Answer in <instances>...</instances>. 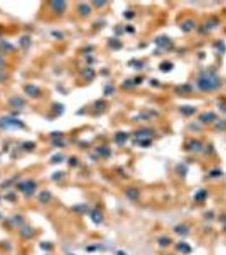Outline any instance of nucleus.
Returning <instances> with one entry per match:
<instances>
[{
    "instance_id": "f257e3e1",
    "label": "nucleus",
    "mask_w": 226,
    "mask_h": 255,
    "mask_svg": "<svg viewBox=\"0 0 226 255\" xmlns=\"http://www.w3.org/2000/svg\"><path fill=\"white\" fill-rule=\"evenodd\" d=\"M219 80L212 75H206L201 77L198 81V86L202 90H212L219 86Z\"/></svg>"
},
{
    "instance_id": "f03ea898",
    "label": "nucleus",
    "mask_w": 226,
    "mask_h": 255,
    "mask_svg": "<svg viewBox=\"0 0 226 255\" xmlns=\"http://www.w3.org/2000/svg\"><path fill=\"white\" fill-rule=\"evenodd\" d=\"M24 127V124L20 120L14 117H4L0 118V128L7 130L20 129Z\"/></svg>"
},
{
    "instance_id": "7ed1b4c3",
    "label": "nucleus",
    "mask_w": 226,
    "mask_h": 255,
    "mask_svg": "<svg viewBox=\"0 0 226 255\" xmlns=\"http://www.w3.org/2000/svg\"><path fill=\"white\" fill-rule=\"evenodd\" d=\"M19 188L21 189L22 191H24L25 193L31 194L36 189V185L34 182L29 180V181H26L24 183L21 184L19 186Z\"/></svg>"
},
{
    "instance_id": "20e7f679",
    "label": "nucleus",
    "mask_w": 226,
    "mask_h": 255,
    "mask_svg": "<svg viewBox=\"0 0 226 255\" xmlns=\"http://www.w3.org/2000/svg\"><path fill=\"white\" fill-rule=\"evenodd\" d=\"M24 90H25L26 94L31 97H38V95H40V94H41L40 90H39L37 86L32 85V84L27 85V86L25 87Z\"/></svg>"
},
{
    "instance_id": "39448f33",
    "label": "nucleus",
    "mask_w": 226,
    "mask_h": 255,
    "mask_svg": "<svg viewBox=\"0 0 226 255\" xmlns=\"http://www.w3.org/2000/svg\"><path fill=\"white\" fill-rule=\"evenodd\" d=\"M50 4H51L52 8L55 9L56 12H58V13L63 12V11L66 9V2H65V1H62V0L51 1V2H50Z\"/></svg>"
},
{
    "instance_id": "423d86ee",
    "label": "nucleus",
    "mask_w": 226,
    "mask_h": 255,
    "mask_svg": "<svg viewBox=\"0 0 226 255\" xmlns=\"http://www.w3.org/2000/svg\"><path fill=\"white\" fill-rule=\"evenodd\" d=\"M9 103L11 106L15 107V108H22L25 105V101L23 99L20 97H12L9 99Z\"/></svg>"
},
{
    "instance_id": "0eeeda50",
    "label": "nucleus",
    "mask_w": 226,
    "mask_h": 255,
    "mask_svg": "<svg viewBox=\"0 0 226 255\" xmlns=\"http://www.w3.org/2000/svg\"><path fill=\"white\" fill-rule=\"evenodd\" d=\"M0 49L4 53H10L14 49V47L9 43L6 41H3L0 43Z\"/></svg>"
},
{
    "instance_id": "6e6552de",
    "label": "nucleus",
    "mask_w": 226,
    "mask_h": 255,
    "mask_svg": "<svg viewBox=\"0 0 226 255\" xmlns=\"http://www.w3.org/2000/svg\"><path fill=\"white\" fill-rule=\"evenodd\" d=\"M156 43H157L158 46L160 47H162V48H168L169 46H171V43H170V40L166 38V37H163V38H158L156 40Z\"/></svg>"
},
{
    "instance_id": "1a4fd4ad",
    "label": "nucleus",
    "mask_w": 226,
    "mask_h": 255,
    "mask_svg": "<svg viewBox=\"0 0 226 255\" xmlns=\"http://www.w3.org/2000/svg\"><path fill=\"white\" fill-rule=\"evenodd\" d=\"M127 139H128V134L126 133H123V132H120L116 135L115 140H116L117 144H118V145H123V144L125 143Z\"/></svg>"
},
{
    "instance_id": "9d476101",
    "label": "nucleus",
    "mask_w": 226,
    "mask_h": 255,
    "mask_svg": "<svg viewBox=\"0 0 226 255\" xmlns=\"http://www.w3.org/2000/svg\"><path fill=\"white\" fill-rule=\"evenodd\" d=\"M91 218L95 223H100L102 220V214L99 210H95L91 214Z\"/></svg>"
},
{
    "instance_id": "9b49d317",
    "label": "nucleus",
    "mask_w": 226,
    "mask_h": 255,
    "mask_svg": "<svg viewBox=\"0 0 226 255\" xmlns=\"http://www.w3.org/2000/svg\"><path fill=\"white\" fill-rule=\"evenodd\" d=\"M20 44L23 48H27L31 44V38L28 36H24L20 39Z\"/></svg>"
},
{
    "instance_id": "f8f14e48",
    "label": "nucleus",
    "mask_w": 226,
    "mask_h": 255,
    "mask_svg": "<svg viewBox=\"0 0 226 255\" xmlns=\"http://www.w3.org/2000/svg\"><path fill=\"white\" fill-rule=\"evenodd\" d=\"M78 12L82 15H87L90 13V7L85 4H80L78 6Z\"/></svg>"
},
{
    "instance_id": "ddd939ff",
    "label": "nucleus",
    "mask_w": 226,
    "mask_h": 255,
    "mask_svg": "<svg viewBox=\"0 0 226 255\" xmlns=\"http://www.w3.org/2000/svg\"><path fill=\"white\" fill-rule=\"evenodd\" d=\"M38 198H39V200L41 201L42 202H47L51 198V194L49 193L48 191H42L40 193Z\"/></svg>"
},
{
    "instance_id": "4468645a",
    "label": "nucleus",
    "mask_w": 226,
    "mask_h": 255,
    "mask_svg": "<svg viewBox=\"0 0 226 255\" xmlns=\"http://www.w3.org/2000/svg\"><path fill=\"white\" fill-rule=\"evenodd\" d=\"M97 152H98V153H99L101 157H109L110 153L109 149H108L107 147H105V146H100V147H99V148L97 149Z\"/></svg>"
},
{
    "instance_id": "2eb2a0df",
    "label": "nucleus",
    "mask_w": 226,
    "mask_h": 255,
    "mask_svg": "<svg viewBox=\"0 0 226 255\" xmlns=\"http://www.w3.org/2000/svg\"><path fill=\"white\" fill-rule=\"evenodd\" d=\"M215 117H216L215 114H213L212 112H208V113H204V114L201 117V120H202L203 122L209 123V122L212 121V120L215 118Z\"/></svg>"
},
{
    "instance_id": "dca6fc26",
    "label": "nucleus",
    "mask_w": 226,
    "mask_h": 255,
    "mask_svg": "<svg viewBox=\"0 0 226 255\" xmlns=\"http://www.w3.org/2000/svg\"><path fill=\"white\" fill-rule=\"evenodd\" d=\"M82 76L87 79H92L95 77V72L90 68H85L82 71Z\"/></svg>"
},
{
    "instance_id": "f3484780",
    "label": "nucleus",
    "mask_w": 226,
    "mask_h": 255,
    "mask_svg": "<svg viewBox=\"0 0 226 255\" xmlns=\"http://www.w3.org/2000/svg\"><path fill=\"white\" fill-rule=\"evenodd\" d=\"M127 196H129V198L134 200L139 196V191L136 189H129L127 191Z\"/></svg>"
},
{
    "instance_id": "a211bd4d",
    "label": "nucleus",
    "mask_w": 226,
    "mask_h": 255,
    "mask_svg": "<svg viewBox=\"0 0 226 255\" xmlns=\"http://www.w3.org/2000/svg\"><path fill=\"white\" fill-rule=\"evenodd\" d=\"M178 248L179 251H181L184 254H188L191 251V248L185 243H180L178 246Z\"/></svg>"
},
{
    "instance_id": "6ab92c4d",
    "label": "nucleus",
    "mask_w": 226,
    "mask_h": 255,
    "mask_svg": "<svg viewBox=\"0 0 226 255\" xmlns=\"http://www.w3.org/2000/svg\"><path fill=\"white\" fill-rule=\"evenodd\" d=\"M195 109L192 108L191 106H184L181 108V111L184 113V114H186V115H189V114H191L194 112Z\"/></svg>"
},
{
    "instance_id": "aec40b11",
    "label": "nucleus",
    "mask_w": 226,
    "mask_h": 255,
    "mask_svg": "<svg viewBox=\"0 0 226 255\" xmlns=\"http://www.w3.org/2000/svg\"><path fill=\"white\" fill-rule=\"evenodd\" d=\"M207 196V193H206L204 191H199L198 193L196 194V199L197 201H203L205 199V197Z\"/></svg>"
},
{
    "instance_id": "412c9836",
    "label": "nucleus",
    "mask_w": 226,
    "mask_h": 255,
    "mask_svg": "<svg viewBox=\"0 0 226 255\" xmlns=\"http://www.w3.org/2000/svg\"><path fill=\"white\" fill-rule=\"evenodd\" d=\"M54 111L58 114H61L64 111V106L61 104H56L54 105Z\"/></svg>"
},
{
    "instance_id": "4be33fe9",
    "label": "nucleus",
    "mask_w": 226,
    "mask_h": 255,
    "mask_svg": "<svg viewBox=\"0 0 226 255\" xmlns=\"http://www.w3.org/2000/svg\"><path fill=\"white\" fill-rule=\"evenodd\" d=\"M191 150L193 151H199L201 148V144L197 142V141H193L191 143Z\"/></svg>"
},
{
    "instance_id": "5701e85b",
    "label": "nucleus",
    "mask_w": 226,
    "mask_h": 255,
    "mask_svg": "<svg viewBox=\"0 0 226 255\" xmlns=\"http://www.w3.org/2000/svg\"><path fill=\"white\" fill-rule=\"evenodd\" d=\"M193 27H194V24H193V22H191V21H187L186 23H185V25H184V30L185 31H190L191 28H193Z\"/></svg>"
},
{
    "instance_id": "b1692460",
    "label": "nucleus",
    "mask_w": 226,
    "mask_h": 255,
    "mask_svg": "<svg viewBox=\"0 0 226 255\" xmlns=\"http://www.w3.org/2000/svg\"><path fill=\"white\" fill-rule=\"evenodd\" d=\"M62 159H63V156L61 155V154H57V155H55V156L53 157L52 160H53V162H55V163H60V162H61Z\"/></svg>"
},
{
    "instance_id": "393cba45",
    "label": "nucleus",
    "mask_w": 226,
    "mask_h": 255,
    "mask_svg": "<svg viewBox=\"0 0 226 255\" xmlns=\"http://www.w3.org/2000/svg\"><path fill=\"white\" fill-rule=\"evenodd\" d=\"M34 147V144L32 142H27L24 144V148H26L27 150H31Z\"/></svg>"
},
{
    "instance_id": "a878e982",
    "label": "nucleus",
    "mask_w": 226,
    "mask_h": 255,
    "mask_svg": "<svg viewBox=\"0 0 226 255\" xmlns=\"http://www.w3.org/2000/svg\"><path fill=\"white\" fill-rule=\"evenodd\" d=\"M105 3V1H94V4L97 6H101Z\"/></svg>"
},
{
    "instance_id": "bb28decb",
    "label": "nucleus",
    "mask_w": 226,
    "mask_h": 255,
    "mask_svg": "<svg viewBox=\"0 0 226 255\" xmlns=\"http://www.w3.org/2000/svg\"><path fill=\"white\" fill-rule=\"evenodd\" d=\"M107 91H109V92H108V95L111 94V93H112V91H113V88H112V87H110V86L106 87V89H105V93H107Z\"/></svg>"
},
{
    "instance_id": "cd10ccee",
    "label": "nucleus",
    "mask_w": 226,
    "mask_h": 255,
    "mask_svg": "<svg viewBox=\"0 0 226 255\" xmlns=\"http://www.w3.org/2000/svg\"><path fill=\"white\" fill-rule=\"evenodd\" d=\"M4 66V61L3 60L2 57H0V69H2Z\"/></svg>"
}]
</instances>
